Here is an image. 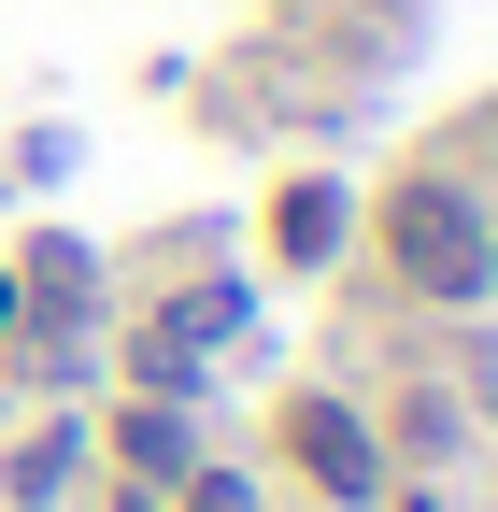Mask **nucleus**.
<instances>
[{
  "instance_id": "nucleus-2",
  "label": "nucleus",
  "mask_w": 498,
  "mask_h": 512,
  "mask_svg": "<svg viewBox=\"0 0 498 512\" xmlns=\"http://www.w3.org/2000/svg\"><path fill=\"white\" fill-rule=\"evenodd\" d=\"M285 441H299V470H314L328 498H370V470H385V456H370V427H356L342 399H299V413H285Z\"/></svg>"
},
{
  "instance_id": "nucleus-1",
  "label": "nucleus",
  "mask_w": 498,
  "mask_h": 512,
  "mask_svg": "<svg viewBox=\"0 0 498 512\" xmlns=\"http://www.w3.org/2000/svg\"><path fill=\"white\" fill-rule=\"evenodd\" d=\"M385 256H399L413 299H484L498 285V228H484L470 185H399L385 200Z\"/></svg>"
},
{
  "instance_id": "nucleus-5",
  "label": "nucleus",
  "mask_w": 498,
  "mask_h": 512,
  "mask_svg": "<svg viewBox=\"0 0 498 512\" xmlns=\"http://www.w3.org/2000/svg\"><path fill=\"white\" fill-rule=\"evenodd\" d=\"M57 484H72V441H57V427H43V441H29V456H15V498H57Z\"/></svg>"
},
{
  "instance_id": "nucleus-7",
  "label": "nucleus",
  "mask_w": 498,
  "mask_h": 512,
  "mask_svg": "<svg viewBox=\"0 0 498 512\" xmlns=\"http://www.w3.org/2000/svg\"><path fill=\"white\" fill-rule=\"evenodd\" d=\"M185 512H257V484H228V470H214L200 498H185Z\"/></svg>"
},
{
  "instance_id": "nucleus-8",
  "label": "nucleus",
  "mask_w": 498,
  "mask_h": 512,
  "mask_svg": "<svg viewBox=\"0 0 498 512\" xmlns=\"http://www.w3.org/2000/svg\"><path fill=\"white\" fill-rule=\"evenodd\" d=\"M0 328H15V285H0Z\"/></svg>"
},
{
  "instance_id": "nucleus-6",
  "label": "nucleus",
  "mask_w": 498,
  "mask_h": 512,
  "mask_svg": "<svg viewBox=\"0 0 498 512\" xmlns=\"http://www.w3.org/2000/svg\"><path fill=\"white\" fill-rule=\"evenodd\" d=\"M129 470H185V427L171 413H129Z\"/></svg>"
},
{
  "instance_id": "nucleus-3",
  "label": "nucleus",
  "mask_w": 498,
  "mask_h": 512,
  "mask_svg": "<svg viewBox=\"0 0 498 512\" xmlns=\"http://www.w3.org/2000/svg\"><path fill=\"white\" fill-rule=\"evenodd\" d=\"M228 328H242V299H228V285H200V299H171L157 328H143V384H185V370H200V356H214Z\"/></svg>"
},
{
  "instance_id": "nucleus-4",
  "label": "nucleus",
  "mask_w": 498,
  "mask_h": 512,
  "mask_svg": "<svg viewBox=\"0 0 498 512\" xmlns=\"http://www.w3.org/2000/svg\"><path fill=\"white\" fill-rule=\"evenodd\" d=\"M342 242V200H328V185H299V200H285V256H328Z\"/></svg>"
}]
</instances>
